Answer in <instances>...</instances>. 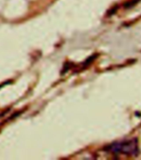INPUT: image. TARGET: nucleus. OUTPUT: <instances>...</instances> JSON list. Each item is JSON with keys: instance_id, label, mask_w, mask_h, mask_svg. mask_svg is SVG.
<instances>
[{"instance_id": "nucleus-1", "label": "nucleus", "mask_w": 141, "mask_h": 160, "mask_svg": "<svg viewBox=\"0 0 141 160\" xmlns=\"http://www.w3.org/2000/svg\"><path fill=\"white\" fill-rule=\"evenodd\" d=\"M108 151L113 153H121L125 155L136 156L139 153L138 142L136 139L116 142L115 144H112L108 146Z\"/></svg>"}]
</instances>
